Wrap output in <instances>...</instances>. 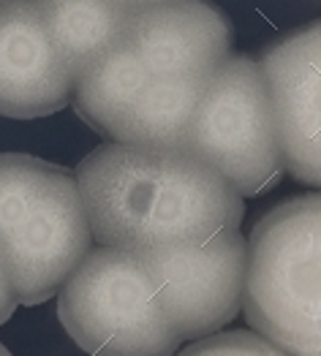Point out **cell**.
Here are the masks:
<instances>
[{
    "mask_svg": "<svg viewBox=\"0 0 321 356\" xmlns=\"http://www.w3.org/2000/svg\"><path fill=\"white\" fill-rule=\"evenodd\" d=\"M74 79L33 0L0 6V115L36 120L71 101Z\"/></svg>",
    "mask_w": 321,
    "mask_h": 356,
    "instance_id": "obj_9",
    "label": "cell"
},
{
    "mask_svg": "<svg viewBox=\"0 0 321 356\" xmlns=\"http://www.w3.org/2000/svg\"><path fill=\"white\" fill-rule=\"evenodd\" d=\"M6 354H8V348H6L3 343H0V356H6Z\"/></svg>",
    "mask_w": 321,
    "mask_h": 356,
    "instance_id": "obj_14",
    "label": "cell"
},
{
    "mask_svg": "<svg viewBox=\"0 0 321 356\" xmlns=\"http://www.w3.org/2000/svg\"><path fill=\"white\" fill-rule=\"evenodd\" d=\"M139 256L180 343L218 332L240 313L245 283V239L240 229Z\"/></svg>",
    "mask_w": 321,
    "mask_h": 356,
    "instance_id": "obj_7",
    "label": "cell"
},
{
    "mask_svg": "<svg viewBox=\"0 0 321 356\" xmlns=\"http://www.w3.org/2000/svg\"><path fill=\"white\" fill-rule=\"evenodd\" d=\"M17 305H19L17 289H14V283H11V275H8V269H6L3 259H0V324H6V321L14 316Z\"/></svg>",
    "mask_w": 321,
    "mask_h": 356,
    "instance_id": "obj_12",
    "label": "cell"
},
{
    "mask_svg": "<svg viewBox=\"0 0 321 356\" xmlns=\"http://www.w3.org/2000/svg\"><path fill=\"white\" fill-rule=\"evenodd\" d=\"M58 316L88 354H172V329L139 253L98 245L60 286Z\"/></svg>",
    "mask_w": 321,
    "mask_h": 356,
    "instance_id": "obj_5",
    "label": "cell"
},
{
    "mask_svg": "<svg viewBox=\"0 0 321 356\" xmlns=\"http://www.w3.org/2000/svg\"><path fill=\"white\" fill-rule=\"evenodd\" d=\"M319 264V193L297 196L267 212L245 242V318L281 354L321 351Z\"/></svg>",
    "mask_w": 321,
    "mask_h": 356,
    "instance_id": "obj_4",
    "label": "cell"
},
{
    "mask_svg": "<svg viewBox=\"0 0 321 356\" xmlns=\"http://www.w3.org/2000/svg\"><path fill=\"white\" fill-rule=\"evenodd\" d=\"M90 248L77 177L33 155H0V259L19 305L55 297Z\"/></svg>",
    "mask_w": 321,
    "mask_h": 356,
    "instance_id": "obj_3",
    "label": "cell"
},
{
    "mask_svg": "<svg viewBox=\"0 0 321 356\" xmlns=\"http://www.w3.org/2000/svg\"><path fill=\"white\" fill-rule=\"evenodd\" d=\"M74 177L98 245L131 253L196 245L242 220L232 182L177 145L112 142L93 149Z\"/></svg>",
    "mask_w": 321,
    "mask_h": 356,
    "instance_id": "obj_1",
    "label": "cell"
},
{
    "mask_svg": "<svg viewBox=\"0 0 321 356\" xmlns=\"http://www.w3.org/2000/svg\"><path fill=\"white\" fill-rule=\"evenodd\" d=\"M33 3L74 82L123 44L136 11L123 0H33Z\"/></svg>",
    "mask_w": 321,
    "mask_h": 356,
    "instance_id": "obj_10",
    "label": "cell"
},
{
    "mask_svg": "<svg viewBox=\"0 0 321 356\" xmlns=\"http://www.w3.org/2000/svg\"><path fill=\"white\" fill-rule=\"evenodd\" d=\"M283 169L297 182H321V25L286 35L259 60Z\"/></svg>",
    "mask_w": 321,
    "mask_h": 356,
    "instance_id": "obj_8",
    "label": "cell"
},
{
    "mask_svg": "<svg viewBox=\"0 0 321 356\" xmlns=\"http://www.w3.org/2000/svg\"><path fill=\"white\" fill-rule=\"evenodd\" d=\"M180 147L212 163L240 196H259L278 182L283 155L256 60L232 52L221 60Z\"/></svg>",
    "mask_w": 321,
    "mask_h": 356,
    "instance_id": "obj_6",
    "label": "cell"
},
{
    "mask_svg": "<svg viewBox=\"0 0 321 356\" xmlns=\"http://www.w3.org/2000/svg\"><path fill=\"white\" fill-rule=\"evenodd\" d=\"M185 354H281L267 337L259 332H210L205 337L194 340Z\"/></svg>",
    "mask_w": 321,
    "mask_h": 356,
    "instance_id": "obj_11",
    "label": "cell"
},
{
    "mask_svg": "<svg viewBox=\"0 0 321 356\" xmlns=\"http://www.w3.org/2000/svg\"><path fill=\"white\" fill-rule=\"evenodd\" d=\"M229 52L232 25L221 8L205 0L142 6L123 44L74 82L71 98L93 131L109 139L134 101L161 88L210 85Z\"/></svg>",
    "mask_w": 321,
    "mask_h": 356,
    "instance_id": "obj_2",
    "label": "cell"
},
{
    "mask_svg": "<svg viewBox=\"0 0 321 356\" xmlns=\"http://www.w3.org/2000/svg\"><path fill=\"white\" fill-rule=\"evenodd\" d=\"M123 3H128V6H134V8H142V6H155V3H172V0H123Z\"/></svg>",
    "mask_w": 321,
    "mask_h": 356,
    "instance_id": "obj_13",
    "label": "cell"
},
{
    "mask_svg": "<svg viewBox=\"0 0 321 356\" xmlns=\"http://www.w3.org/2000/svg\"><path fill=\"white\" fill-rule=\"evenodd\" d=\"M3 3H8V0H0V6H3Z\"/></svg>",
    "mask_w": 321,
    "mask_h": 356,
    "instance_id": "obj_15",
    "label": "cell"
}]
</instances>
